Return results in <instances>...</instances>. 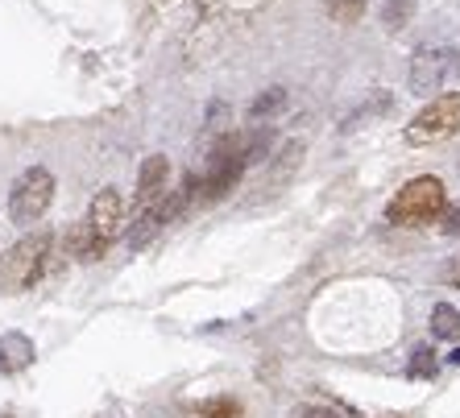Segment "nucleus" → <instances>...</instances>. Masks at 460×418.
Here are the masks:
<instances>
[{
	"label": "nucleus",
	"mask_w": 460,
	"mask_h": 418,
	"mask_svg": "<svg viewBox=\"0 0 460 418\" xmlns=\"http://www.w3.org/2000/svg\"><path fill=\"white\" fill-rule=\"evenodd\" d=\"M444 232L460 236V204H456V207H452V212H444Z\"/></svg>",
	"instance_id": "obj_20"
},
{
	"label": "nucleus",
	"mask_w": 460,
	"mask_h": 418,
	"mask_svg": "<svg viewBox=\"0 0 460 418\" xmlns=\"http://www.w3.org/2000/svg\"><path fill=\"white\" fill-rule=\"evenodd\" d=\"M245 166H249V161H245V137L228 133V137L216 141L212 153H208L204 179H199V191H204V199H225V195L233 191L236 183H241Z\"/></svg>",
	"instance_id": "obj_3"
},
{
	"label": "nucleus",
	"mask_w": 460,
	"mask_h": 418,
	"mask_svg": "<svg viewBox=\"0 0 460 418\" xmlns=\"http://www.w3.org/2000/svg\"><path fill=\"white\" fill-rule=\"evenodd\" d=\"M290 418H341V414L328 410V406H295L290 410Z\"/></svg>",
	"instance_id": "obj_19"
},
{
	"label": "nucleus",
	"mask_w": 460,
	"mask_h": 418,
	"mask_svg": "<svg viewBox=\"0 0 460 418\" xmlns=\"http://www.w3.org/2000/svg\"><path fill=\"white\" fill-rule=\"evenodd\" d=\"M33 365V340L25 332L0 335V373H22Z\"/></svg>",
	"instance_id": "obj_10"
},
{
	"label": "nucleus",
	"mask_w": 460,
	"mask_h": 418,
	"mask_svg": "<svg viewBox=\"0 0 460 418\" xmlns=\"http://www.w3.org/2000/svg\"><path fill=\"white\" fill-rule=\"evenodd\" d=\"M436 369H439L436 353H431L428 344H419L415 353H411V365H407V377H415V381H428V377H436Z\"/></svg>",
	"instance_id": "obj_17"
},
{
	"label": "nucleus",
	"mask_w": 460,
	"mask_h": 418,
	"mask_svg": "<svg viewBox=\"0 0 460 418\" xmlns=\"http://www.w3.org/2000/svg\"><path fill=\"white\" fill-rule=\"evenodd\" d=\"M166 179H171V161L162 158V153H150V158L141 161V170H137V191H133V199H137L141 212H146V207H154V199L166 191Z\"/></svg>",
	"instance_id": "obj_8"
},
{
	"label": "nucleus",
	"mask_w": 460,
	"mask_h": 418,
	"mask_svg": "<svg viewBox=\"0 0 460 418\" xmlns=\"http://www.w3.org/2000/svg\"><path fill=\"white\" fill-rule=\"evenodd\" d=\"M287 104V91L282 87H270V91H261V96L249 104V120H266V117H274L279 108Z\"/></svg>",
	"instance_id": "obj_16"
},
{
	"label": "nucleus",
	"mask_w": 460,
	"mask_h": 418,
	"mask_svg": "<svg viewBox=\"0 0 460 418\" xmlns=\"http://www.w3.org/2000/svg\"><path fill=\"white\" fill-rule=\"evenodd\" d=\"M460 75V50L456 46H423L411 58V91L415 96H431V91H444L452 79Z\"/></svg>",
	"instance_id": "obj_5"
},
{
	"label": "nucleus",
	"mask_w": 460,
	"mask_h": 418,
	"mask_svg": "<svg viewBox=\"0 0 460 418\" xmlns=\"http://www.w3.org/2000/svg\"><path fill=\"white\" fill-rule=\"evenodd\" d=\"M411 17H415V0H385V4H382V25L390 33L407 30Z\"/></svg>",
	"instance_id": "obj_14"
},
{
	"label": "nucleus",
	"mask_w": 460,
	"mask_h": 418,
	"mask_svg": "<svg viewBox=\"0 0 460 418\" xmlns=\"http://www.w3.org/2000/svg\"><path fill=\"white\" fill-rule=\"evenodd\" d=\"M0 418H13V414H0Z\"/></svg>",
	"instance_id": "obj_21"
},
{
	"label": "nucleus",
	"mask_w": 460,
	"mask_h": 418,
	"mask_svg": "<svg viewBox=\"0 0 460 418\" xmlns=\"http://www.w3.org/2000/svg\"><path fill=\"white\" fill-rule=\"evenodd\" d=\"M452 133H460V91H444L436 96L415 120H411L402 137L411 145H431V141H448Z\"/></svg>",
	"instance_id": "obj_6"
},
{
	"label": "nucleus",
	"mask_w": 460,
	"mask_h": 418,
	"mask_svg": "<svg viewBox=\"0 0 460 418\" xmlns=\"http://www.w3.org/2000/svg\"><path fill=\"white\" fill-rule=\"evenodd\" d=\"M444 212H448V191H444V183H439L436 174H419V179H411V183L385 204V220L398 224V228L436 224Z\"/></svg>",
	"instance_id": "obj_1"
},
{
	"label": "nucleus",
	"mask_w": 460,
	"mask_h": 418,
	"mask_svg": "<svg viewBox=\"0 0 460 418\" xmlns=\"http://www.w3.org/2000/svg\"><path fill=\"white\" fill-rule=\"evenodd\" d=\"M46 253H50V232H46V228H33L30 236H22V240L0 257V294H22V290H30L33 282L42 278Z\"/></svg>",
	"instance_id": "obj_2"
},
{
	"label": "nucleus",
	"mask_w": 460,
	"mask_h": 418,
	"mask_svg": "<svg viewBox=\"0 0 460 418\" xmlns=\"http://www.w3.org/2000/svg\"><path fill=\"white\" fill-rule=\"evenodd\" d=\"M369 9V0H328V17L336 25H357Z\"/></svg>",
	"instance_id": "obj_15"
},
{
	"label": "nucleus",
	"mask_w": 460,
	"mask_h": 418,
	"mask_svg": "<svg viewBox=\"0 0 460 418\" xmlns=\"http://www.w3.org/2000/svg\"><path fill=\"white\" fill-rule=\"evenodd\" d=\"M87 224H92V232H96L104 245H112L120 236V228H125V199H120L117 187H100V191L92 195Z\"/></svg>",
	"instance_id": "obj_7"
},
{
	"label": "nucleus",
	"mask_w": 460,
	"mask_h": 418,
	"mask_svg": "<svg viewBox=\"0 0 460 418\" xmlns=\"http://www.w3.org/2000/svg\"><path fill=\"white\" fill-rule=\"evenodd\" d=\"M390 104H394V100H390V91H374V96L357 108L353 117H344L341 129L344 133H349V129H361V120H374V117H382V112H390Z\"/></svg>",
	"instance_id": "obj_13"
},
{
	"label": "nucleus",
	"mask_w": 460,
	"mask_h": 418,
	"mask_svg": "<svg viewBox=\"0 0 460 418\" xmlns=\"http://www.w3.org/2000/svg\"><path fill=\"white\" fill-rule=\"evenodd\" d=\"M195 418H241V402L233 397H212V402H199Z\"/></svg>",
	"instance_id": "obj_18"
},
{
	"label": "nucleus",
	"mask_w": 460,
	"mask_h": 418,
	"mask_svg": "<svg viewBox=\"0 0 460 418\" xmlns=\"http://www.w3.org/2000/svg\"><path fill=\"white\" fill-rule=\"evenodd\" d=\"M431 335L436 340H460V311L452 302H436L431 307Z\"/></svg>",
	"instance_id": "obj_12"
},
{
	"label": "nucleus",
	"mask_w": 460,
	"mask_h": 418,
	"mask_svg": "<svg viewBox=\"0 0 460 418\" xmlns=\"http://www.w3.org/2000/svg\"><path fill=\"white\" fill-rule=\"evenodd\" d=\"M162 215H158V207H146V212L133 220V228H128V236H125V245H128V253H141V248L150 245L154 236L162 232Z\"/></svg>",
	"instance_id": "obj_11"
},
{
	"label": "nucleus",
	"mask_w": 460,
	"mask_h": 418,
	"mask_svg": "<svg viewBox=\"0 0 460 418\" xmlns=\"http://www.w3.org/2000/svg\"><path fill=\"white\" fill-rule=\"evenodd\" d=\"M54 204V174L46 166H30V170L17 174V183L9 191V220L13 224H38Z\"/></svg>",
	"instance_id": "obj_4"
},
{
	"label": "nucleus",
	"mask_w": 460,
	"mask_h": 418,
	"mask_svg": "<svg viewBox=\"0 0 460 418\" xmlns=\"http://www.w3.org/2000/svg\"><path fill=\"white\" fill-rule=\"evenodd\" d=\"M63 248H66V257H75V261H100L108 253V245L100 240L96 232H92V224H87V220H75V224L66 228Z\"/></svg>",
	"instance_id": "obj_9"
}]
</instances>
